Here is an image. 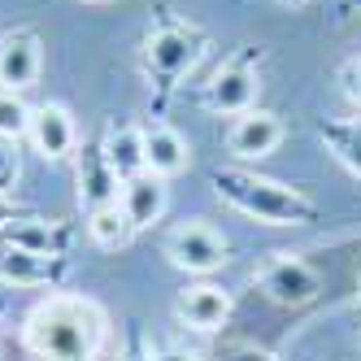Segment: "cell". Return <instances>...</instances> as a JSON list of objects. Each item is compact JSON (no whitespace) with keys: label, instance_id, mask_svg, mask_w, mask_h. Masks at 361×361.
I'll return each mask as SVG.
<instances>
[{"label":"cell","instance_id":"obj_14","mask_svg":"<svg viewBox=\"0 0 361 361\" xmlns=\"http://www.w3.org/2000/svg\"><path fill=\"white\" fill-rule=\"evenodd\" d=\"M74 166H79V200L87 204V214L92 209H105V204H118V188L122 183H118V174L109 170L100 144L74 152Z\"/></svg>","mask_w":361,"mask_h":361},{"label":"cell","instance_id":"obj_1","mask_svg":"<svg viewBox=\"0 0 361 361\" xmlns=\"http://www.w3.org/2000/svg\"><path fill=\"white\" fill-rule=\"evenodd\" d=\"M109 340V318L92 296L53 292L22 318V344L39 361H96Z\"/></svg>","mask_w":361,"mask_h":361},{"label":"cell","instance_id":"obj_17","mask_svg":"<svg viewBox=\"0 0 361 361\" xmlns=\"http://www.w3.org/2000/svg\"><path fill=\"white\" fill-rule=\"evenodd\" d=\"M318 135H322L331 157L340 161L353 178H361V122H322Z\"/></svg>","mask_w":361,"mask_h":361},{"label":"cell","instance_id":"obj_25","mask_svg":"<svg viewBox=\"0 0 361 361\" xmlns=\"http://www.w3.org/2000/svg\"><path fill=\"white\" fill-rule=\"evenodd\" d=\"M122 361H152V348H148V353H126Z\"/></svg>","mask_w":361,"mask_h":361},{"label":"cell","instance_id":"obj_29","mask_svg":"<svg viewBox=\"0 0 361 361\" xmlns=\"http://www.w3.org/2000/svg\"><path fill=\"white\" fill-rule=\"evenodd\" d=\"M357 344H361V335H357Z\"/></svg>","mask_w":361,"mask_h":361},{"label":"cell","instance_id":"obj_15","mask_svg":"<svg viewBox=\"0 0 361 361\" xmlns=\"http://www.w3.org/2000/svg\"><path fill=\"white\" fill-rule=\"evenodd\" d=\"M66 226L61 222H48V218H18L9 226H0V244L9 248H27V252H39V257H66Z\"/></svg>","mask_w":361,"mask_h":361},{"label":"cell","instance_id":"obj_7","mask_svg":"<svg viewBox=\"0 0 361 361\" xmlns=\"http://www.w3.org/2000/svg\"><path fill=\"white\" fill-rule=\"evenodd\" d=\"M283 135H288V126H283L279 114L248 109L240 118H231V126H226V152L235 161H266L270 152L283 144Z\"/></svg>","mask_w":361,"mask_h":361},{"label":"cell","instance_id":"obj_27","mask_svg":"<svg viewBox=\"0 0 361 361\" xmlns=\"http://www.w3.org/2000/svg\"><path fill=\"white\" fill-rule=\"evenodd\" d=\"M357 274H361V257H357Z\"/></svg>","mask_w":361,"mask_h":361},{"label":"cell","instance_id":"obj_8","mask_svg":"<svg viewBox=\"0 0 361 361\" xmlns=\"http://www.w3.org/2000/svg\"><path fill=\"white\" fill-rule=\"evenodd\" d=\"M231 309H235L231 292L218 288V283H209V279L188 283V288L174 296V318L183 322L188 331H200V335L222 331V326L231 322Z\"/></svg>","mask_w":361,"mask_h":361},{"label":"cell","instance_id":"obj_19","mask_svg":"<svg viewBox=\"0 0 361 361\" xmlns=\"http://www.w3.org/2000/svg\"><path fill=\"white\" fill-rule=\"evenodd\" d=\"M27 126H31V105L18 92L0 87V135L5 140H27Z\"/></svg>","mask_w":361,"mask_h":361},{"label":"cell","instance_id":"obj_28","mask_svg":"<svg viewBox=\"0 0 361 361\" xmlns=\"http://www.w3.org/2000/svg\"><path fill=\"white\" fill-rule=\"evenodd\" d=\"M96 5H105V0H96Z\"/></svg>","mask_w":361,"mask_h":361},{"label":"cell","instance_id":"obj_24","mask_svg":"<svg viewBox=\"0 0 361 361\" xmlns=\"http://www.w3.org/2000/svg\"><path fill=\"white\" fill-rule=\"evenodd\" d=\"M152 361H200V357L192 348H183V344H166V348L152 353Z\"/></svg>","mask_w":361,"mask_h":361},{"label":"cell","instance_id":"obj_3","mask_svg":"<svg viewBox=\"0 0 361 361\" xmlns=\"http://www.w3.org/2000/svg\"><path fill=\"white\" fill-rule=\"evenodd\" d=\"M204 53V31L188 22H161L144 39V66L157 79V87H174Z\"/></svg>","mask_w":361,"mask_h":361},{"label":"cell","instance_id":"obj_5","mask_svg":"<svg viewBox=\"0 0 361 361\" xmlns=\"http://www.w3.org/2000/svg\"><path fill=\"white\" fill-rule=\"evenodd\" d=\"M166 257H170V266L174 270H188V274H214V270H222L226 262H231V248H226V240H222V231H214L209 222H200V218H192V222H178L170 235H166Z\"/></svg>","mask_w":361,"mask_h":361},{"label":"cell","instance_id":"obj_16","mask_svg":"<svg viewBox=\"0 0 361 361\" xmlns=\"http://www.w3.org/2000/svg\"><path fill=\"white\" fill-rule=\"evenodd\" d=\"M100 152H105L109 170L118 174V183H126V178L144 174V126H131V122H114L105 140H100Z\"/></svg>","mask_w":361,"mask_h":361},{"label":"cell","instance_id":"obj_9","mask_svg":"<svg viewBox=\"0 0 361 361\" xmlns=\"http://www.w3.org/2000/svg\"><path fill=\"white\" fill-rule=\"evenodd\" d=\"M39 70H44V39L31 27L0 35V87L22 96L39 83Z\"/></svg>","mask_w":361,"mask_h":361},{"label":"cell","instance_id":"obj_12","mask_svg":"<svg viewBox=\"0 0 361 361\" xmlns=\"http://www.w3.org/2000/svg\"><path fill=\"white\" fill-rule=\"evenodd\" d=\"M166 204H170V188H166V178L157 174H135V178H126V183L118 188V209L126 214V222H131L135 231H148V226H157L166 218Z\"/></svg>","mask_w":361,"mask_h":361},{"label":"cell","instance_id":"obj_13","mask_svg":"<svg viewBox=\"0 0 361 361\" xmlns=\"http://www.w3.org/2000/svg\"><path fill=\"white\" fill-rule=\"evenodd\" d=\"M144 166H148V174H157L170 183L174 174H183L192 166V144L174 126L152 122V126H144Z\"/></svg>","mask_w":361,"mask_h":361},{"label":"cell","instance_id":"obj_11","mask_svg":"<svg viewBox=\"0 0 361 361\" xmlns=\"http://www.w3.org/2000/svg\"><path fill=\"white\" fill-rule=\"evenodd\" d=\"M66 274H70L66 257H39V252H27V248L0 244V283H5V288H48L53 292Z\"/></svg>","mask_w":361,"mask_h":361},{"label":"cell","instance_id":"obj_23","mask_svg":"<svg viewBox=\"0 0 361 361\" xmlns=\"http://www.w3.org/2000/svg\"><path fill=\"white\" fill-rule=\"evenodd\" d=\"M27 214H31V209H22L13 196L0 192V226H9V222H18V218H27Z\"/></svg>","mask_w":361,"mask_h":361},{"label":"cell","instance_id":"obj_18","mask_svg":"<svg viewBox=\"0 0 361 361\" xmlns=\"http://www.w3.org/2000/svg\"><path fill=\"white\" fill-rule=\"evenodd\" d=\"M131 235H135V226L126 222V214L118 209V204H105V209H92V214H87V240H92L96 248L118 252V248L131 244Z\"/></svg>","mask_w":361,"mask_h":361},{"label":"cell","instance_id":"obj_2","mask_svg":"<svg viewBox=\"0 0 361 361\" xmlns=\"http://www.w3.org/2000/svg\"><path fill=\"white\" fill-rule=\"evenodd\" d=\"M214 192L235 214L266 222V226H309L318 222V204L300 188H288L279 178L252 174V170H214Z\"/></svg>","mask_w":361,"mask_h":361},{"label":"cell","instance_id":"obj_4","mask_svg":"<svg viewBox=\"0 0 361 361\" xmlns=\"http://www.w3.org/2000/svg\"><path fill=\"white\" fill-rule=\"evenodd\" d=\"M252 283L262 288L266 300H274L283 309H305V305H314L318 292H322L318 270L309 262H300V257H292V252H274L270 262H262L252 270Z\"/></svg>","mask_w":361,"mask_h":361},{"label":"cell","instance_id":"obj_10","mask_svg":"<svg viewBox=\"0 0 361 361\" xmlns=\"http://www.w3.org/2000/svg\"><path fill=\"white\" fill-rule=\"evenodd\" d=\"M27 144L44 161H66L79 152V122H74V114L66 105H35L31 126H27Z\"/></svg>","mask_w":361,"mask_h":361},{"label":"cell","instance_id":"obj_26","mask_svg":"<svg viewBox=\"0 0 361 361\" xmlns=\"http://www.w3.org/2000/svg\"><path fill=\"white\" fill-rule=\"evenodd\" d=\"M279 5H288V9H300V5H309V0H279Z\"/></svg>","mask_w":361,"mask_h":361},{"label":"cell","instance_id":"obj_20","mask_svg":"<svg viewBox=\"0 0 361 361\" xmlns=\"http://www.w3.org/2000/svg\"><path fill=\"white\" fill-rule=\"evenodd\" d=\"M18 174H22V166H18V140L0 135V192H5V196L18 188Z\"/></svg>","mask_w":361,"mask_h":361},{"label":"cell","instance_id":"obj_22","mask_svg":"<svg viewBox=\"0 0 361 361\" xmlns=\"http://www.w3.org/2000/svg\"><path fill=\"white\" fill-rule=\"evenodd\" d=\"M222 361H279L270 348H257V344H235V348H226Z\"/></svg>","mask_w":361,"mask_h":361},{"label":"cell","instance_id":"obj_6","mask_svg":"<svg viewBox=\"0 0 361 361\" xmlns=\"http://www.w3.org/2000/svg\"><path fill=\"white\" fill-rule=\"evenodd\" d=\"M257 96H262V74L248 57H235L204 83V109H214L222 118H240L257 109Z\"/></svg>","mask_w":361,"mask_h":361},{"label":"cell","instance_id":"obj_21","mask_svg":"<svg viewBox=\"0 0 361 361\" xmlns=\"http://www.w3.org/2000/svg\"><path fill=\"white\" fill-rule=\"evenodd\" d=\"M340 83H344V96L361 109V57H353V61L340 70Z\"/></svg>","mask_w":361,"mask_h":361}]
</instances>
